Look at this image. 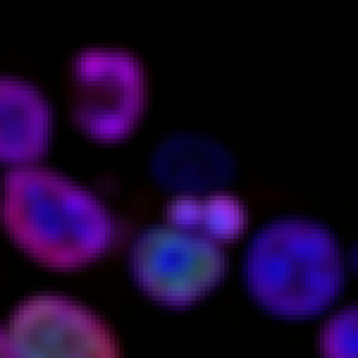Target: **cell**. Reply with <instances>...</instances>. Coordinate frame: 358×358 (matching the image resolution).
<instances>
[{
  "mask_svg": "<svg viewBox=\"0 0 358 358\" xmlns=\"http://www.w3.org/2000/svg\"><path fill=\"white\" fill-rule=\"evenodd\" d=\"M48 105L32 87L0 77V162L25 164L48 145Z\"/></svg>",
  "mask_w": 358,
  "mask_h": 358,
  "instance_id": "obj_6",
  "label": "cell"
},
{
  "mask_svg": "<svg viewBox=\"0 0 358 358\" xmlns=\"http://www.w3.org/2000/svg\"><path fill=\"white\" fill-rule=\"evenodd\" d=\"M0 358H17L8 334L0 327Z\"/></svg>",
  "mask_w": 358,
  "mask_h": 358,
  "instance_id": "obj_11",
  "label": "cell"
},
{
  "mask_svg": "<svg viewBox=\"0 0 358 358\" xmlns=\"http://www.w3.org/2000/svg\"><path fill=\"white\" fill-rule=\"evenodd\" d=\"M248 280L257 299L272 312L304 315L328 304L337 292L341 261L334 238L317 224L289 220L253 240Z\"/></svg>",
  "mask_w": 358,
  "mask_h": 358,
  "instance_id": "obj_2",
  "label": "cell"
},
{
  "mask_svg": "<svg viewBox=\"0 0 358 358\" xmlns=\"http://www.w3.org/2000/svg\"><path fill=\"white\" fill-rule=\"evenodd\" d=\"M17 358H120L103 322L77 303L38 295L15 309L8 330Z\"/></svg>",
  "mask_w": 358,
  "mask_h": 358,
  "instance_id": "obj_3",
  "label": "cell"
},
{
  "mask_svg": "<svg viewBox=\"0 0 358 358\" xmlns=\"http://www.w3.org/2000/svg\"><path fill=\"white\" fill-rule=\"evenodd\" d=\"M213 157L208 145L200 140L178 135L161 144L154 166L159 177L172 188L206 189L219 185L229 176L225 167L216 163Z\"/></svg>",
  "mask_w": 358,
  "mask_h": 358,
  "instance_id": "obj_7",
  "label": "cell"
},
{
  "mask_svg": "<svg viewBox=\"0 0 358 358\" xmlns=\"http://www.w3.org/2000/svg\"><path fill=\"white\" fill-rule=\"evenodd\" d=\"M203 203L186 199L175 201L169 209L171 221L177 225L189 227L202 223Z\"/></svg>",
  "mask_w": 358,
  "mask_h": 358,
  "instance_id": "obj_10",
  "label": "cell"
},
{
  "mask_svg": "<svg viewBox=\"0 0 358 358\" xmlns=\"http://www.w3.org/2000/svg\"><path fill=\"white\" fill-rule=\"evenodd\" d=\"M320 344L324 358H357V308L346 309L329 320Z\"/></svg>",
  "mask_w": 358,
  "mask_h": 358,
  "instance_id": "obj_8",
  "label": "cell"
},
{
  "mask_svg": "<svg viewBox=\"0 0 358 358\" xmlns=\"http://www.w3.org/2000/svg\"><path fill=\"white\" fill-rule=\"evenodd\" d=\"M0 220L14 243L48 268L77 266L100 253L110 219L86 191L55 172L22 166L3 180Z\"/></svg>",
  "mask_w": 358,
  "mask_h": 358,
  "instance_id": "obj_1",
  "label": "cell"
},
{
  "mask_svg": "<svg viewBox=\"0 0 358 358\" xmlns=\"http://www.w3.org/2000/svg\"><path fill=\"white\" fill-rule=\"evenodd\" d=\"M133 260L144 289L173 306L196 300L220 279L225 267L224 255L213 241L173 229L145 234L136 243Z\"/></svg>",
  "mask_w": 358,
  "mask_h": 358,
  "instance_id": "obj_4",
  "label": "cell"
},
{
  "mask_svg": "<svg viewBox=\"0 0 358 358\" xmlns=\"http://www.w3.org/2000/svg\"><path fill=\"white\" fill-rule=\"evenodd\" d=\"M245 222L244 210L234 198L218 195L203 203L202 223L208 233L216 238L237 235Z\"/></svg>",
  "mask_w": 358,
  "mask_h": 358,
  "instance_id": "obj_9",
  "label": "cell"
},
{
  "mask_svg": "<svg viewBox=\"0 0 358 358\" xmlns=\"http://www.w3.org/2000/svg\"><path fill=\"white\" fill-rule=\"evenodd\" d=\"M73 73L75 122L96 138L124 136L143 105V78L138 63L122 53L86 51L76 57Z\"/></svg>",
  "mask_w": 358,
  "mask_h": 358,
  "instance_id": "obj_5",
  "label": "cell"
}]
</instances>
